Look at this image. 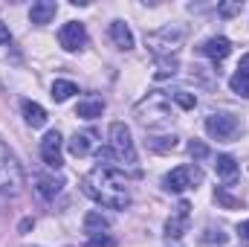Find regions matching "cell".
I'll return each instance as SVG.
<instances>
[{
    "label": "cell",
    "mask_w": 249,
    "mask_h": 247,
    "mask_svg": "<svg viewBox=\"0 0 249 247\" xmlns=\"http://www.w3.org/2000/svg\"><path fill=\"white\" fill-rule=\"evenodd\" d=\"M81 189L87 198H93L96 204H102L107 209H124L130 204L127 181L116 166H96L90 175H84Z\"/></svg>",
    "instance_id": "cell-1"
},
{
    "label": "cell",
    "mask_w": 249,
    "mask_h": 247,
    "mask_svg": "<svg viewBox=\"0 0 249 247\" xmlns=\"http://www.w3.org/2000/svg\"><path fill=\"white\" fill-rule=\"evenodd\" d=\"M136 120L145 128H165V125H171L174 123V111L168 105V96L165 93H151L148 99H142L136 105Z\"/></svg>",
    "instance_id": "cell-2"
},
{
    "label": "cell",
    "mask_w": 249,
    "mask_h": 247,
    "mask_svg": "<svg viewBox=\"0 0 249 247\" xmlns=\"http://www.w3.org/2000/svg\"><path fill=\"white\" fill-rule=\"evenodd\" d=\"M26 186L23 178V166L18 163L15 151L6 145V140L0 137V192L3 195H20Z\"/></svg>",
    "instance_id": "cell-3"
},
{
    "label": "cell",
    "mask_w": 249,
    "mask_h": 247,
    "mask_svg": "<svg viewBox=\"0 0 249 247\" xmlns=\"http://www.w3.org/2000/svg\"><path fill=\"white\" fill-rule=\"evenodd\" d=\"M183 38H186V29L183 26H162V29L151 32L145 41H148V47L154 50L157 59H174V53L180 50Z\"/></svg>",
    "instance_id": "cell-4"
},
{
    "label": "cell",
    "mask_w": 249,
    "mask_h": 247,
    "mask_svg": "<svg viewBox=\"0 0 249 247\" xmlns=\"http://www.w3.org/2000/svg\"><path fill=\"white\" fill-rule=\"evenodd\" d=\"M107 137H110V151L116 154V160L124 163V166H133V163H136V145H133L130 128L124 123H113Z\"/></svg>",
    "instance_id": "cell-5"
},
{
    "label": "cell",
    "mask_w": 249,
    "mask_h": 247,
    "mask_svg": "<svg viewBox=\"0 0 249 247\" xmlns=\"http://www.w3.org/2000/svg\"><path fill=\"white\" fill-rule=\"evenodd\" d=\"M203 181V172L197 163H186V166H177L171 169L165 178H162V186L168 192H186V189H194V186Z\"/></svg>",
    "instance_id": "cell-6"
},
{
    "label": "cell",
    "mask_w": 249,
    "mask_h": 247,
    "mask_svg": "<svg viewBox=\"0 0 249 247\" xmlns=\"http://www.w3.org/2000/svg\"><path fill=\"white\" fill-rule=\"evenodd\" d=\"M206 131H209V137H214V140L232 143V140L241 134V123H238V117L220 111V114H212V117L206 120Z\"/></svg>",
    "instance_id": "cell-7"
},
{
    "label": "cell",
    "mask_w": 249,
    "mask_h": 247,
    "mask_svg": "<svg viewBox=\"0 0 249 247\" xmlns=\"http://www.w3.org/2000/svg\"><path fill=\"white\" fill-rule=\"evenodd\" d=\"M58 44H61L67 53L84 50V44H87V29H84V23H78V21L64 23L61 29H58Z\"/></svg>",
    "instance_id": "cell-8"
},
{
    "label": "cell",
    "mask_w": 249,
    "mask_h": 247,
    "mask_svg": "<svg viewBox=\"0 0 249 247\" xmlns=\"http://www.w3.org/2000/svg\"><path fill=\"white\" fill-rule=\"evenodd\" d=\"M61 134L58 131H47L44 140H41V157L50 169H61L64 166V157H61Z\"/></svg>",
    "instance_id": "cell-9"
},
{
    "label": "cell",
    "mask_w": 249,
    "mask_h": 247,
    "mask_svg": "<svg viewBox=\"0 0 249 247\" xmlns=\"http://www.w3.org/2000/svg\"><path fill=\"white\" fill-rule=\"evenodd\" d=\"M188 215H191V204L188 201H180L177 204V212L165 221V236L168 239H183L188 233Z\"/></svg>",
    "instance_id": "cell-10"
},
{
    "label": "cell",
    "mask_w": 249,
    "mask_h": 247,
    "mask_svg": "<svg viewBox=\"0 0 249 247\" xmlns=\"http://www.w3.org/2000/svg\"><path fill=\"white\" fill-rule=\"evenodd\" d=\"M200 50H203V56H209L212 62L217 64V62H223V59L232 53V41H229V38H223V35H214V38H209Z\"/></svg>",
    "instance_id": "cell-11"
},
{
    "label": "cell",
    "mask_w": 249,
    "mask_h": 247,
    "mask_svg": "<svg viewBox=\"0 0 249 247\" xmlns=\"http://www.w3.org/2000/svg\"><path fill=\"white\" fill-rule=\"evenodd\" d=\"M107 35H110V41L119 47V50H133V32H130V26L124 23V21H110V26H107Z\"/></svg>",
    "instance_id": "cell-12"
},
{
    "label": "cell",
    "mask_w": 249,
    "mask_h": 247,
    "mask_svg": "<svg viewBox=\"0 0 249 247\" xmlns=\"http://www.w3.org/2000/svg\"><path fill=\"white\" fill-rule=\"evenodd\" d=\"M55 12H58V3H55V0H38V3H32V9H29V21L38 23V26H44V23H50V21L55 18Z\"/></svg>",
    "instance_id": "cell-13"
},
{
    "label": "cell",
    "mask_w": 249,
    "mask_h": 247,
    "mask_svg": "<svg viewBox=\"0 0 249 247\" xmlns=\"http://www.w3.org/2000/svg\"><path fill=\"white\" fill-rule=\"evenodd\" d=\"M102 114H105V99H99V96H87L75 105V117H81V120H96Z\"/></svg>",
    "instance_id": "cell-14"
},
{
    "label": "cell",
    "mask_w": 249,
    "mask_h": 247,
    "mask_svg": "<svg viewBox=\"0 0 249 247\" xmlns=\"http://www.w3.org/2000/svg\"><path fill=\"white\" fill-rule=\"evenodd\" d=\"M214 175H217L220 181L232 184V181L238 178V160H235L232 154H217V160H214Z\"/></svg>",
    "instance_id": "cell-15"
},
{
    "label": "cell",
    "mask_w": 249,
    "mask_h": 247,
    "mask_svg": "<svg viewBox=\"0 0 249 247\" xmlns=\"http://www.w3.org/2000/svg\"><path fill=\"white\" fill-rule=\"evenodd\" d=\"M20 111H23V120L32 125V128H44V125H47V111H44L38 102L23 99V102H20Z\"/></svg>",
    "instance_id": "cell-16"
},
{
    "label": "cell",
    "mask_w": 249,
    "mask_h": 247,
    "mask_svg": "<svg viewBox=\"0 0 249 247\" xmlns=\"http://www.w3.org/2000/svg\"><path fill=\"white\" fill-rule=\"evenodd\" d=\"M70 154L72 157H87L90 151H93V134L90 131H81V134H72V140H70Z\"/></svg>",
    "instance_id": "cell-17"
},
{
    "label": "cell",
    "mask_w": 249,
    "mask_h": 247,
    "mask_svg": "<svg viewBox=\"0 0 249 247\" xmlns=\"http://www.w3.org/2000/svg\"><path fill=\"white\" fill-rule=\"evenodd\" d=\"M107 227H110V218L102 215L99 209H93V212L84 215V233H87V236H99V233L107 230Z\"/></svg>",
    "instance_id": "cell-18"
},
{
    "label": "cell",
    "mask_w": 249,
    "mask_h": 247,
    "mask_svg": "<svg viewBox=\"0 0 249 247\" xmlns=\"http://www.w3.org/2000/svg\"><path fill=\"white\" fill-rule=\"evenodd\" d=\"M35 192H38V195H41V198H44V201H53V198H55V195H58V192H61V181H58V178H44V175H41V178H38V181H35Z\"/></svg>",
    "instance_id": "cell-19"
},
{
    "label": "cell",
    "mask_w": 249,
    "mask_h": 247,
    "mask_svg": "<svg viewBox=\"0 0 249 247\" xmlns=\"http://www.w3.org/2000/svg\"><path fill=\"white\" fill-rule=\"evenodd\" d=\"M72 93H78V87H75L72 82H67V79H55V82H53V93H50V96H53L55 102H67Z\"/></svg>",
    "instance_id": "cell-20"
},
{
    "label": "cell",
    "mask_w": 249,
    "mask_h": 247,
    "mask_svg": "<svg viewBox=\"0 0 249 247\" xmlns=\"http://www.w3.org/2000/svg\"><path fill=\"white\" fill-rule=\"evenodd\" d=\"M229 87L238 93V96H244V99H249V73H244V70H238L232 79H229Z\"/></svg>",
    "instance_id": "cell-21"
},
{
    "label": "cell",
    "mask_w": 249,
    "mask_h": 247,
    "mask_svg": "<svg viewBox=\"0 0 249 247\" xmlns=\"http://www.w3.org/2000/svg\"><path fill=\"white\" fill-rule=\"evenodd\" d=\"M148 145H151L154 151H174V148H177V137H174V134H162V137L148 140Z\"/></svg>",
    "instance_id": "cell-22"
},
{
    "label": "cell",
    "mask_w": 249,
    "mask_h": 247,
    "mask_svg": "<svg viewBox=\"0 0 249 247\" xmlns=\"http://www.w3.org/2000/svg\"><path fill=\"white\" fill-rule=\"evenodd\" d=\"M160 70H157V79H168L177 73V59H157Z\"/></svg>",
    "instance_id": "cell-23"
},
{
    "label": "cell",
    "mask_w": 249,
    "mask_h": 247,
    "mask_svg": "<svg viewBox=\"0 0 249 247\" xmlns=\"http://www.w3.org/2000/svg\"><path fill=\"white\" fill-rule=\"evenodd\" d=\"M171 99H174L180 108H186V111H191V108L197 105V96H194V93H186V90H177V93H171Z\"/></svg>",
    "instance_id": "cell-24"
},
{
    "label": "cell",
    "mask_w": 249,
    "mask_h": 247,
    "mask_svg": "<svg viewBox=\"0 0 249 247\" xmlns=\"http://www.w3.org/2000/svg\"><path fill=\"white\" fill-rule=\"evenodd\" d=\"M188 154H191V157H194V163H197V160H206V157H209V148H206V143L191 140V143H188Z\"/></svg>",
    "instance_id": "cell-25"
},
{
    "label": "cell",
    "mask_w": 249,
    "mask_h": 247,
    "mask_svg": "<svg viewBox=\"0 0 249 247\" xmlns=\"http://www.w3.org/2000/svg\"><path fill=\"white\" fill-rule=\"evenodd\" d=\"M214 198H217V201H220V204H223L226 209H238V206H241V198H232V195H229V192H226L223 186H220V189L214 192Z\"/></svg>",
    "instance_id": "cell-26"
},
{
    "label": "cell",
    "mask_w": 249,
    "mask_h": 247,
    "mask_svg": "<svg viewBox=\"0 0 249 247\" xmlns=\"http://www.w3.org/2000/svg\"><path fill=\"white\" fill-rule=\"evenodd\" d=\"M203 245L223 247V245H226V233H220V230H206V233H203Z\"/></svg>",
    "instance_id": "cell-27"
},
{
    "label": "cell",
    "mask_w": 249,
    "mask_h": 247,
    "mask_svg": "<svg viewBox=\"0 0 249 247\" xmlns=\"http://www.w3.org/2000/svg\"><path fill=\"white\" fill-rule=\"evenodd\" d=\"M241 9H244V3H241V0H235V3H220V6H217V12H220L223 18H232V15H238Z\"/></svg>",
    "instance_id": "cell-28"
},
{
    "label": "cell",
    "mask_w": 249,
    "mask_h": 247,
    "mask_svg": "<svg viewBox=\"0 0 249 247\" xmlns=\"http://www.w3.org/2000/svg\"><path fill=\"white\" fill-rule=\"evenodd\" d=\"M87 247H113L110 236H87Z\"/></svg>",
    "instance_id": "cell-29"
},
{
    "label": "cell",
    "mask_w": 249,
    "mask_h": 247,
    "mask_svg": "<svg viewBox=\"0 0 249 247\" xmlns=\"http://www.w3.org/2000/svg\"><path fill=\"white\" fill-rule=\"evenodd\" d=\"M9 41H12V32H9V26L0 21V44H9Z\"/></svg>",
    "instance_id": "cell-30"
},
{
    "label": "cell",
    "mask_w": 249,
    "mask_h": 247,
    "mask_svg": "<svg viewBox=\"0 0 249 247\" xmlns=\"http://www.w3.org/2000/svg\"><path fill=\"white\" fill-rule=\"evenodd\" d=\"M238 236H241L244 242H249V221H241V224H238Z\"/></svg>",
    "instance_id": "cell-31"
},
{
    "label": "cell",
    "mask_w": 249,
    "mask_h": 247,
    "mask_svg": "<svg viewBox=\"0 0 249 247\" xmlns=\"http://www.w3.org/2000/svg\"><path fill=\"white\" fill-rule=\"evenodd\" d=\"M238 70H244V73H249V53L241 59V64H238Z\"/></svg>",
    "instance_id": "cell-32"
},
{
    "label": "cell",
    "mask_w": 249,
    "mask_h": 247,
    "mask_svg": "<svg viewBox=\"0 0 249 247\" xmlns=\"http://www.w3.org/2000/svg\"><path fill=\"white\" fill-rule=\"evenodd\" d=\"M32 224H35V221H32V218H26V221H20V233H26V230H29V227H32Z\"/></svg>",
    "instance_id": "cell-33"
}]
</instances>
